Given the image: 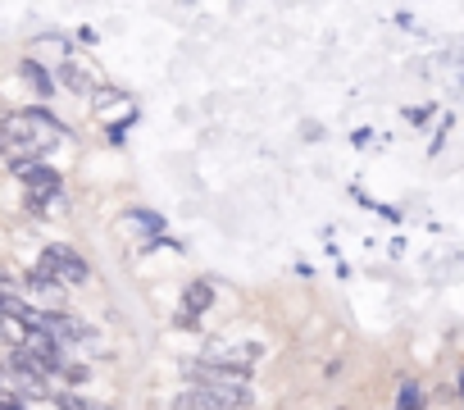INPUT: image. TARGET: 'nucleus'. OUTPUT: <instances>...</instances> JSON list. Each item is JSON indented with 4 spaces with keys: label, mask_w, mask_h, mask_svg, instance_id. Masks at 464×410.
<instances>
[{
    "label": "nucleus",
    "mask_w": 464,
    "mask_h": 410,
    "mask_svg": "<svg viewBox=\"0 0 464 410\" xmlns=\"http://www.w3.org/2000/svg\"><path fill=\"white\" fill-rule=\"evenodd\" d=\"M0 410H24V405H14V401H0Z\"/></svg>",
    "instance_id": "9b49d317"
},
{
    "label": "nucleus",
    "mask_w": 464,
    "mask_h": 410,
    "mask_svg": "<svg viewBox=\"0 0 464 410\" xmlns=\"http://www.w3.org/2000/svg\"><path fill=\"white\" fill-rule=\"evenodd\" d=\"M60 78H64V83H69L73 92H92V78H87V73H82L78 64H60Z\"/></svg>",
    "instance_id": "0eeeda50"
},
{
    "label": "nucleus",
    "mask_w": 464,
    "mask_h": 410,
    "mask_svg": "<svg viewBox=\"0 0 464 410\" xmlns=\"http://www.w3.org/2000/svg\"><path fill=\"white\" fill-rule=\"evenodd\" d=\"M51 337H60L64 347H73V342H96V328H87L82 319H73V315H46V324H42Z\"/></svg>",
    "instance_id": "20e7f679"
},
{
    "label": "nucleus",
    "mask_w": 464,
    "mask_h": 410,
    "mask_svg": "<svg viewBox=\"0 0 464 410\" xmlns=\"http://www.w3.org/2000/svg\"><path fill=\"white\" fill-rule=\"evenodd\" d=\"M209 301H214V292H209L205 283H196V288L187 292V315H182V324H191V315H196V310H205Z\"/></svg>",
    "instance_id": "39448f33"
},
{
    "label": "nucleus",
    "mask_w": 464,
    "mask_h": 410,
    "mask_svg": "<svg viewBox=\"0 0 464 410\" xmlns=\"http://www.w3.org/2000/svg\"><path fill=\"white\" fill-rule=\"evenodd\" d=\"M24 78H28V83H33V87H37L42 96H51V78H46V73H42L37 64H24Z\"/></svg>",
    "instance_id": "6e6552de"
},
{
    "label": "nucleus",
    "mask_w": 464,
    "mask_h": 410,
    "mask_svg": "<svg viewBox=\"0 0 464 410\" xmlns=\"http://www.w3.org/2000/svg\"><path fill=\"white\" fill-rule=\"evenodd\" d=\"M19 178H24V187H28V205L42 215L46 196H55V191H60V173H55V169H46V164H37V160H19Z\"/></svg>",
    "instance_id": "7ed1b4c3"
},
{
    "label": "nucleus",
    "mask_w": 464,
    "mask_h": 410,
    "mask_svg": "<svg viewBox=\"0 0 464 410\" xmlns=\"http://www.w3.org/2000/svg\"><path fill=\"white\" fill-rule=\"evenodd\" d=\"M455 392H459V396H464V369H459V378H455Z\"/></svg>",
    "instance_id": "9d476101"
},
{
    "label": "nucleus",
    "mask_w": 464,
    "mask_h": 410,
    "mask_svg": "<svg viewBox=\"0 0 464 410\" xmlns=\"http://www.w3.org/2000/svg\"><path fill=\"white\" fill-rule=\"evenodd\" d=\"M42 269H51L60 288H82V283L92 278L87 260H82L73 247H46V256H42Z\"/></svg>",
    "instance_id": "f03ea898"
},
{
    "label": "nucleus",
    "mask_w": 464,
    "mask_h": 410,
    "mask_svg": "<svg viewBox=\"0 0 464 410\" xmlns=\"http://www.w3.org/2000/svg\"><path fill=\"white\" fill-rule=\"evenodd\" d=\"M423 405V392L414 387V383H405V392H401V410H419Z\"/></svg>",
    "instance_id": "1a4fd4ad"
},
{
    "label": "nucleus",
    "mask_w": 464,
    "mask_h": 410,
    "mask_svg": "<svg viewBox=\"0 0 464 410\" xmlns=\"http://www.w3.org/2000/svg\"><path fill=\"white\" fill-rule=\"evenodd\" d=\"M55 137H64V123H55L46 110H24V114H0V151L19 160L46 151Z\"/></svg>",
    "instance_id": "f257e3e1"
},
{
    "label": "nucleus",
    "mask_w": 464,
    "mask_h": 410,
    "mask_svg": "<svg viewBox=\"0 0 464 410\" xmlns=\"http://www.w3.org/2000/svg\"><path fill=\"white\" fill-rule=\"evenodd\" d=\"M55 405L60 410H105V405H96V401H87L78 392H55Z\"/></svg>",
    "instance_id": "423d86ee"
}]
</instances>
